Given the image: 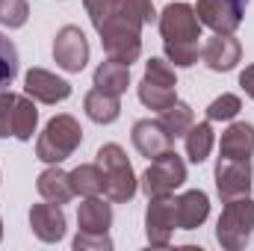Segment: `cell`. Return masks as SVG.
<instances>
[{
    "label": "cell",
    "instance_id": "15",
    "mask_svg": "<svg viewBox=\"0 0 254 251\" xmlns=\"http://www.w3.org/2000/svg\"><path fill=\"white\" fill-rule=\"evenodd\" d=\"M210 216V198L201 189H190L184 195L175 198V219H178V231H195L207 222Z\"/></svg>",
    "mask_w": 254,
    "mask_h": 251
},
{
    "label": "cell",
    "instance_id": "10",
    "mask_svg": "<svg viewBox=\"0 0 254 251\" xmlns=\"http://www.w3.org/2000/svg\"><path fill=\"white\" fill-rule=\"evenodd\" d=\"M243 3L240 0H198L195 15L201 27H210L213 33H234L243 24Z\"/></svg>",
    "mask_w": 254,
    "mask_h": 251
},
{
    "label": "cell",
    "instance_id": "12",
    "mask_svg": "<svg viewBox=\"0 0 254 251\" xmlns=\"http://www.w3.org/2000/svg\"><path fill=\"white\" fill-rule=\"evenodd\" d=\"M243 60V45L234 39V33H213L201 45V63L210 71H231Z\"/></svg>",
    "mask_w": 254,
    "mask_h": 251
},
{
    "label": "cell",
    "instance_id": "18",
    "mask_svg": "<svg viewBox=\"0 0 254 251\" xmlns=\"http://www.w3.org/2000/svg\"><path fill=\"white\" fill-rule=\"evenodd\" d=\"M77 225L80 231H89V234H110V225H113V207L101 198V195H92L80 204L77 210Z\"/></svg>",
    "mask_w": 254,
    "mask_h": 251
},
{
    "label": "cell",
    "instance_id": "20",
    "mask_svg": "<svg viewBox=\"0 0 254 251\" xmlns=\"http://www.w3.org/2000/svg\"><path fill=\"white\" fill-rule=\"evenodd\" d=\"M92 80H95V89L122 98L127 92V86H130V65L116 63V60L107 57V63H101L95 68V77H92Z\"/></svg>",
    "mask_w": 254,
    "mask_h": 251
},
{
    "label": "cell",
    "instance_id": "6",
    "mask_svg": "<svg viewBox=\"0 0 254 251\" xmlns=\"http://www.w3.org/2000/svg\"><path fill=\"white\" fill-rule=\"evenodd\" d=\"M187 184V163L172 151L160 154L151 160V166L145 169V175L139 178V187L148 198H160V195H172L175 189Z\"/></svg>",
    "mask_w": 254,
    "mask_h": 251
},
{
    "label": "cell",
    "instance_id": "14",
    "mask_svg": "<svg viewBox=\"0 0 254 251\" xmlns=\"http://www.w3.org/2000/svg\"><path fill=\"white\" fill-rule=\"evenodd\" d=\"M130 139H133V148H136L142 157H148V160H154V157L172 151V145H175V139L166 133V127L160 125V119H157V122H151V119L136 122Z\"/></svg>",
    "mask_w": 254,
    "mask_h": 251
},
{
    "label": "cell",
    "instance_id": "31",
    "mask_svg": "<svg viewBox=\"0 0 254 251\" xmlns=\"http://www.w3.org/2000/svg\"><path fill=\"white\" fill-rule=\"evenodd\" d=\"M74 249L77 251H110L113 249V240H110V234H89V231H80L77 237H74Z\"/></svg>",
    "mask_w": 254,
    "mask_h": 251
},
{
    "label": "cell",
    "instance_id": "3",
    "mask_svg": "<svg viewBox=\"0 0 254 251\" xmlns=\"http://www.w3.org/2000/svg\"><path fill=\"white\" fill-rule=\"evenodd\" d=\"M98 169L104 175V195L107 201H116V204H127L136 189H139V181L133 175V166L127 160L125 148L116 145V142H107L98 148Z\"/></svg>",
    "mask_w": 254,
    "mask_h": 251
},
{
    "label": "cell",
    "instance_id": "1",
    "mask_svg": "<svg viewBox=\"0 0 254 251\" xmlns=\"http://www.w3.org/2000/svg\"><path fill=\"white\" fill-rule=\"evenodd\" d=\"M160 33H163V48L166 60L175 68H190L201 60V21L195 15V6L190 3H169L160 15Z\"/></svg>",
    "mask_w": 254,
    "mask_h": 251
},
{
    "label": "cell",
    "instance_id": "4",
    "mask_svg": "<svg viewBox=\"0 0 254 251\" xmlns=\"http://www.w3.org/2000/svg\"><path fill=\"white\" fill-rule=\"evenodd\" d=\"M80 142H83V127H80V122L74 116H68V113L54 116L45 125L39 142H36V157L42 163H48V166H60L63 160H68L80 148Z\"/></svg>",
    "mask_w": 254,
    "mask_h": 251
},
{
    "label": "cell",
    "instance_id": "17",
    "mask_svg": "<svg viewBox=\"0 0 254 251\" xmlns=\"http://www.w3.org/2000/svg\"><path fill=\"white\" fill-rule=\"evenodd\" d=\"M36 189H39V195L45 198V201H51V204H68L71 198H74V187H71V178H68V172H63L60 166H48L39 178H36Z\"/></svg>",
    "mask_w": 254,
    "mask_h": 251
},
{
    "label": "cell",
    "instance_id": "8",
    "mask_svg": "<svg viewBox=\"0 0 254 251\" xmlns=\"http://www.w3.org/2000/svg\"><path fill=\"white\" fill-rule=\"evenodd\" d=\"M54 63L68 74H80L89 63V39L80 27L65 24L54 39Z\"/></svg>",
    "mask_w": 254,
    "mask_h": 251
},
{
    "label": "cell",
    "instance_id": "16",
    "mask_svg": "<svg viewBox=\"0 0 254 251\" xmlns=\"http://www.w3.org/2000/svg\"><path fill=\"white\" fill-rule=\"evenodd\" d=\"M254 154V125L249 122H234L222 133L219 142V157L228 160H252Z\"/></svg>",
    "mask_w": 254,
    "mask_h": 251
},
{
    "label": "cell",
    "instance_id": "27",
    "mask_svg": "<svg viewBox=\"0 0 254 251\" xmlns=\"http://www.w3.org/2000/svg\"><path fill=\"white\" fill-rule=\"evenodd\" d=\"M240 110H243L240 95L225 92V95H219L216 101H210V107H207V119H210V122H234V119L240 116Z\"/></svg>",
    "mask_w": 254,
    "mask_h": 251
},
{
    "label": "cell",
    "instance_id": "21",
    "mask_svg": "<svg viewBox=\"0 0 254 251\" xmlns=\"http://www.w3.org/2000/svg\"><path fill=\"white\" fill-rule=\"evenodd\" d=\"M184 145H187V157H190V163H204L207 157H210V151H213V145H216V133H213V122L207 119V122H198V125H192L187 133H184Z\"/></svg>",
    "mask_w": 254,
    "mask_h": 251
},
{
    "label": "cell",
    "instance_id": "11",
    "mask_svg": "<svg viewBox=\"0 0 254 251\" xmlns=\"http://www.w3.org/2000/svg\"><path fill=\"white\" fill-rule=\"evenodd\" d=\"M24 95H30L39 104H63L71 98V83L48 68H30L24 74Z\"/></svg>",
    "mask_w": 254,
    "mask_h": 251
},
{
    "label": "cell",
    "instance_id": "24",
    "mask_svg": "<svg viewBox=\"0 0 254 251\" xmlns=\"http://www.w3.org/2000/svg\"><path fill=\"white\" fill-rule=\"evenodd\" d=\"M160 125L166 127V133H169L172 139H178V136H184V133L195 125V113H192L190 104L175 101L169 110H163V113H160Z\"/></svg>",
    "mask_w": 254,
    "mask_h": 251
},
{
    "label": "cell",
    "instance_id": "5",
    "mask_svg": "<svg viewBox=\"0 0 254 251\" xmlns=\"http://www.w3.org/2000/svg\"><path fill=\"white\" fill-rule=\"evenodd\" d=\"M254 237V201L249 195L225 201V210L216 222V240L228 251H240Z\"/></svg>",
    "mask_w": 254,
    "mask_h": 251
},
{
    "label": "cell",
    "instance_id": "7",
    "mask_svg": "<svg viewBox=\"0 0 254 251\" xmlns=\"http://www.w3.org/2000/svg\"><path fill=\"white\" fill-rule=\"evenodd\" d=\"M175 231H178L175 198H172V195L148 198V210H145V237H148V246L166 249V246L172 243V234H175Z\"/></svg>",
    "mask_w": 254,
    "mask_h": 251
},
{
    "label": "cell",
    "instance_id": "22",
    "mask_svg": "<svg viewBox=\"0 0 254 251\" xmlns=\"http://www.w3.org/2000/svg\"><path fill=\"white\" fill-rule=\"evenodd\" d=\"M36 127H39V110H36V101H33L30 95H18V101H15V113H12V136L21 139V142H27V139H33Z\"/></svg>",
    "mask_w": 254,
    "mask_h": 251
},
{
    "label": "cell",
    "instance_id": "19",
    "mask_svg": "<svg viewBox=\"0 0 254 251\" xmlns=\"http://www.w3.org/2000/svg\"><path fill=\"white\" fill-rule=\"evenodd\" d=\"M83 110H86V116H89L95 125H113V122H119V116H122V101H119V95L92 89V92L83 98Z\"/></svg>",
    "mask_w": 254,
    "mask_h": 251
},
{
    "label": "cell",
    "instance_id": "29",
    "mask_svg": "<svg viewBox=\"0 0 254 251\" xmlns=\"http://www.w3.org/2000/svg\"><path fill=\"white\" fill-rule=\"evenodd\" d=\"M145 80L160 83V86H169V89H175V86H178L175 65L169 63V60H163V57H151V60L145 63Z\"/></svg>",
    "mask_w": 254,
    "mask_h": 251
},
{
    "label": "cell",
    "instance_id": "28",
    "mask_svg": "<svg viewBox=\"0 0 254 251\" xmlns=\"http://www.w3.org/2000/svg\"><path fill=\"white\" fill-rule=\"evenodd\" d=\"M30 18V3L27 0H0V24L9 30H21Z\"/></svg>",
    "mask_w": 254,
    "mask_h": 251
},
{
    "label": "cell",
    "instance_id": "33",
    "mask_svg": "<svg viewBox=\"0 0 254 251\" xmlns=\"http://www.w3.org/2000/svg\"><path fill=\"white\" fill-rule=\"evenodd\" d=\"M122 6H125L133 18H139L142 24H154L157 21V12H154V3L151 0H122Z\"/></svg>",
    "mask_w": 254,
    "mask_h": 251
},
{
    "label": "cell",
    "instance_id": "9",
    "mask_svg": "<svg viewBox=\"0 0 254 251\" xmlns=\"http://www.w3.org/2000/svg\"><path fill=\"white\" fill-rule=\"evenodd\" d=\"M252 160H228L219 157L216 163V192L222 201H234L252 192Z\"/></svg>",
    "mask_w": 254,
    "mask_h": 251
},
{
    "label": "cell",
    "instance_id": "25",
    "mask_svg": "<svg viewBox=\"0 0 254 251\" xmlns=\"http://www.w3.org/2000/svg\"><path fill=\"white\" fill-rule=\"evenodd\" d=\"M139 101L148 107V110H154V113H163V110H169L175 101H178V92L175 89H169V86H160V83H151V80H145L142 77V83H139Z\"/></svg>",
    "mask_w": 254,
    "mask_h": 251
},
{
    "label": "cell",
    "instance_id": "34",
    "mask_svg": "<svg viewBox=\"0 0 254 251\" xmlns=\"http://www.w3.org/2000/svg\"><path fill=\"white\" fill-rule=\"evenodd\" d=\"M240 86H243V92H246V95L254 101V63L246 65V71L240 74Z\"/></svg>",
    "mask_w": 254,
    "mask_h": 251
},
{
    "label": "cell",
    "instance_id": "36",
    "mask_svg": "<svg viewBox=\"0 0 254 251\" xmlns=\"http://www.w3.org/2000/svg\"><path fill=\"white\" fill-rule=\"evenodd\" d=\"M240 3H243V6H246V3H249V0H240Z\"/></svg>",
    "mask_w": 254,
    "mask_h": 251
},
{
    "label": "cell",
    "instance_id": "13",
    "mask_svg": "<svg viewBox=\"0 0 254 251\" xmlns=\"http://www.w3.org/2000/svg\"><path fill=\"white\" fill-rule=\"evenodd\" d=\"M30 228L33 234L42 240V243H60L65 237V213L60 204H51V201H42V204H33L30 207Z\"/></svg>",
    "mask_w": 254,
    "mask_h": 251
},
{
    "label": "cell",
    "instance_id": "32",
    "mask_svg": "<svg viewBox=\"0 0 254 251\" xmlns=\"http://www.w3.org/2000/svg\"><path fill=\"white\" fill-rule=\"evenodd\" d=\"M15 101H18L15 92H9V89L0 92V139H3V136H12V113H15Z\"/></svg>",
    "mask_w": 254,
    "mask_h": 251
},
{
    "label": "cell",
    "instance_id": "26",
    "mask_svg": "<svg viewBox=\"0 0 254 251\" xmlns=\"http://www.w3.org/2000/svg\"><path fill=\"white\" fill-rule=\"evenodd\" d=\"M15 77H18V48L12 45V39L0 33V92L9 89Z\"/></svg>",
    "mask_w": 254,
    "mask_h": 251
},
{
    "label": "cell",
    "instance_id": "35",
    "mask_svg": "<svg viewBox=\"0 0 254 251\" xmlns=\"http://www.w3.org/2000/svg\"><path fill=\"white\" fill-rule=\"evenodd\" d=\"M0 240H3V219H0Z\"/></svg>",
    "mask_w": 254,
    "mask_h": 251
},
{
    "label": "cell",
    "instance_id": "2",
    "mask_svg": "<svg viewBox=\"0 0 254 251\" xmlns=\"http://www.w3.org/2000/svg\"><path fill=\"white\" fill-rule=\"evenodd\" d=\"M142 27L145 24L139 18H133L125 6H119V12L98 30L107 57L116 60V63H125V65L136 63L139 54H142Z\"/></svg>",
    "mask_w": 254,
    "mask_h": 251
},
{
    "label": "cell",
    "instance_id": "30",
    "mask_svg": "<svg viewBox=\"0 0 254 251\" xmlns=\"http://www.w3.org/2000/svg\"><path fill=\"white\" fill-rule=\"evenodd\" d=\"M83 6H86V12H89V18H92V27L101 30V27L119 12L122 0H83Z\"/></svg>",
    "mask_w": 254,
    "mask_h": 251
},
{
    "label": "cell",
    "instance_id": "23",
    "mask_svg": "<svg viewBox=\"0 0 254 251\" xmlns=\"http://www.w3.org/2000/svg\"><path fill=\"white\" fill-rule=\"evenodd\" d=\"M68 178H71L74 195H83V198H92V195H104V175H101L98 163H86V166H77L74 172H68Z\"/></svg>",
    "mask_w": 254,
    "mask_h": 251
}]
</instances>
